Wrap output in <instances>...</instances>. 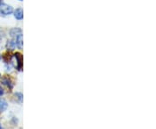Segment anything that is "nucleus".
Listing matches in <instances>:
<instances>
[{
    "instance_id": "obj_14",
    "label": "nucleus",
    "mask_w": 156,
    "mask_h": 129,
    "mask_svg": "<svg viewBox=\"0 0 156 129\" xmlns=\"http://www.w3.org/2000/svg\"><path fill=\"white\" fill-rule=\"evenodd\" d=\"M0 77H1V74H0Z\"/></svg>"
},
{
    "instance_id": "obj_9",
    "label": "nucleus",
    "mask_w": 156,
    "mask_h": 129,
    "mask_svg": "<svg viewBox=\"0 0 156 129\" xmlns=\"http://www.w3.org/2000/svg\"><path fill=\"white\" fill-rule=\"evenodd\" d=\"M15 96H16L17 99L19 100V101H20V102H22L23 101V95L21 94V93H17V94L15 95Z\"/></svg>"
},
{
    "instance_id": "obj_1",
    "label": "nucleus",
    "mask_w": 156,
    "mask_h": 129,
    "mask_svg": "<svg viewBox=\"0 0 156 129\" xmlns=\"http://www.w3.org/2000/svg\"><path fill=\"white\" fill-rule=\"evenodd\" d=\"M0 13L3 15H11L13 13V8L0 0Z\"/></svg>"
},
{
    "instance_id": "obj_10",
    "label": "nucleus",
    "mask_w": 156,
    "mask_h": 129,
    "mask_svg": "<svg viewBox=\"0 0 156 129\" xmlns=\"http://www.w3.org/2000/svg\"><path fill=\"white\" fill-rule=\"evenodd\" d=\"M4 95V89H2V87L0 86V96H3Z\"/></svg>"
},
{
    "instance_id": "obj_6",
    "label": "nucleus",
    "mask_w": 156,
    "mask_h": 129,
    "mask_svg": "<svg viewBox=\"0 0 156 129\" xmlns=\"http://www.w3.org/2000/svg\"><path fill=\"white\" fill-rule=\"evenodd\" d=\"M8 107V104H7V102H6L4 99H2V98H0V111H5L6 110V108Z\"/></svg>"
},
{
    "instance_id": "obj_8",
    "label": "nucleus",
    "mask_w": 156,
    "mask_h": 129,
    "mask_svg": "<svg viewBox=\"0 0 156 129\" xmlns=\"http://www.w3.org/2000/svg\"><path fill=\"white\" fill-rule=\"evenodd\" d=\"M2 82L4 83L5 85H6L8 88H10V89H12V82H11V81L10 79L8 78H5L3 81H2Z\"/></svg>"
},
{
    "instance_id": "obj_3",
    "label": "nucleus",
    "mask_w": 156,
    "mask_h": 129,
    "mask_svg": "<svg viewBox=\"0 0 156 129\" xmlns=\"http://www.w3.org/2000/svg\"><path fill=\"white\" fill-rule=\"evenodd\" d=\"M22 34V30L19 28H13L10 30V36L12 38H15L18 35Z\"/></svg>"
},
{
    "instance_id": "obj_11",
    "label": "nucleus",
    "mask_w": 156,
    "mask_h": 129,
    "mask_svg": "<svg viewBox=\"0 0 156 129\" xmlns=\"http://www.w3.org/2000/svg\"><path fill=\"white\" fill-rule=\"evenodd\" d=\"M0 129H2V125L0 124Z\"/></svg>"
},
{
    "instance_id": "obj_7",
    "label": "nucleus",
    "mask_w": 156,
    "mask_h": 129,
    "mask_svg": "<svg viewBox=\"0 0 156 129\" xmlns=\"http://www.w3.org/2000/svg\"><path fill=\"white\" fill-rule=\"evenodd\" d=\"M7 46H8V48H9V49H11V50H14V49L17 47V44H16V41H15V39L13 38V39L11 40V41H9V42H8V44H7Z\"/></svg>"
},
{
    "instance_id": "obj_13",
    "label": "nucleus",
    "mask_w": 156,
    "mask_h": 129,
    "mask_svg": "<svg viewBox=\"0 0 156 129\" xmlns=\"http://www.w3.org/2000/svg\"><path fill=\"white\" fill-rule=\"evenodd\" d=\"M18 1H20V2H22L23 0H18Z\"/></svg>"
},
{
    "instance_id": "obj_12",
    "label": "nucleus",
    "mask_w": 156,
    "mask_h": 129,
    "mask_svg": "<svg viewBox=\"0 0 156 129\" xmlns=\"http://www.w3.org/2000/svg\"><path fill=\"white\" fill-rule=\"evenodd\" d=\"M1 58H2V56H1V54H0V60H1Z\"/></svg>"
},
{
    "instance_id": "obj_2",
    "label": "nucleus",
    "mask_w": 156,
    "mask_h": 129,
    "mask_svg": "<svg viewBox=\"0 0 156 129\" xmlns=\"http://www.w3.org/2000/svg\"><path fill=\"white\" fill-rule=\"evenodd\" d=\"M13 12H14V17L17 20H22L23 18V11L21 8H17L15 11H13Z\"/></svg>"
},
{
    "instance_id": "obj_4",
    "label": "nucleus",
    "mask_w": 156,
    "mask_h": 129,
    "mask_svg": "<svg viewBox=\"0 0 156 129\" xmlns=\"http://www.w3.org/2000/svg\"><path fill=\"white\" fill-rule=\"evenodd\" d=\"M14 39H15V41H16L17 47H18L20 50H21V49H23V34L18 35V36H17V37H16Z\"/></svg>"
},
{
    "instance_id": "obj_5",
    "label": "nucleus",
    "mask_w": 156,
    "mask_h": 129,
    "mask_svg": "<svg viewBox=\"0 0 156 129\" xmlns=\"http://www.w3.org/2000/svg\"><path fill=\"white\" fill-rule=\"evenodd\" d=\"M14 56H15L16 59H17V69H18V70H20V69H21V68H22V58H21V55H20V54H18V53H16Z\"/></svg>"
}]
</instances>
